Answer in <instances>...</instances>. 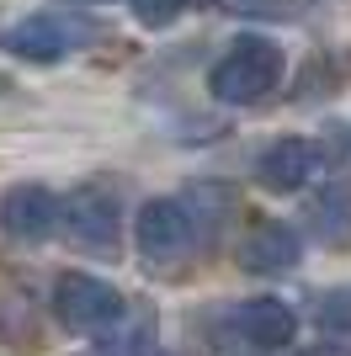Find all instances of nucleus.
Masks as SVG:
<instances>
[{
    "label": "nucleus",
    "instance_id": "f257e3e1",
    "mask_svg": "<svg viewBox=\"0 0 351 356\" xmlns=\"http://www.w3.org/2000/svg\"><path fill=\"white\" fill-rule=\"evenodd\" d=\"M282 86V48L266 38H234L213 70H208V90L224 106H256Z\"/></svg>",
    "mask_w": 351,
    "mask_h": 356
},
{
    "label": "nucleus",
    "instance_id": "f03ea898",
    "mask_svg": "<svg viewBox=\"0 0 351 356\" xmlns=\"http://www.w3.org/2000/svg\"><path fill=\"white\" fill-rule=\"evenodd\" d=\"M48 303H54V319L64 330H75V335H102V330H112L128 314L123 293L112 282H102V277H86V271H64L54 282Z\"/></svg>",
    "mask_w": 351,
    "mask_h": 356
},
{
    "label": "nucleus",
    "instance_id": "7ed1b4c3",
    "mask_svg": "<svg viewBox=\"0 0 351 356\" xmlns=\"http://www.w3.org/2000/svg\"><path fill=\"white\" fill-rule=\"evenodd\" d=\"M58 229L70 234V245L80 250H96V255H112L117 250V234H123V202L107 181H86L64 197V218Z\"/></svg>",
    "mask_w": 351,
    "mask_h": 356
},
{
    "label": "nucleus",
    "instance_id": "20e7f679",
    "mask_svg": "<svg viewBox=\"0 0 351 356\" xmlns=\"http://www.w3.org/2000/svg\"><path fill=\"white\" fill-rule=\"evenodd\" d=\"M96 27L80 22V16H58V11H38V16H22L0 32V48L11 59H27V64H54L64 54H75L80 43H91Z\"/></svg>",
    "mask_w": 351,
    "mask_h": 356
},
{
    "label": "nucleus",
    "instance_id": "39448f33",
    "mask_svg": "<svg viewBox=\"0 0 351 356\" xmlns=\"http://www.w3.org/2000/svg\"><path fill=\"white\" fill-rule=\"evenodd\" d=\"M192 229H197V223H192L187 202L155 197V202H144L139 218H133V245H139V255H144L149 266H176V261L192 250Z\"/></svg>",
    "mask_w": 351,
    "mask_h": 356
},
{
    "label": "nucleus",
    "instance_id": "423d86ee",
    "mask_svg": "<svg viewBox=\"0 0 351 356\" xmlns=\"http://www.w3.org/2000/svg\"><path fill=\"white\" fill-rule=\"evenodd\" d=\"M58 218H64V202H58L48 186H38V181H16V186H6V197H0V234L16 239V245L48 239L58 229Z\"/></svg>",
    "mask_w": 351,
    "mask_h": 356
},
{
    "label": "nucleus",
    "instance_id": "0eeeda50",
    "mask_svg": "<svg viewBox=\"0 0 351 356\" xmlns=\"http://www.w3.org/2000/svg\"><path fill=\"white\" fill-rule=\"evenodd\" d=\"M234 261H240V271H250V277H282V271H292L298 261H304V239H298L292 223L261 218V223H250V229H245Z\"/></svg>",
    "mask_w": 351,
    "mask_h": 356
},
{
    "label": "nucleus",
    "instance_id": "6e6552de",
    "mask_svg": "<svg viewBox=\"0 0 351 356\" xmlns=\"http://www.w3.org/2000/svg\"><path fill=\"white\" fill-rule=\"evenodd\" d=\"M309 176H320V144H309V138H277L256 160V181L266 192H298L309 186Z\"/></svg>",
    "mask_w": 351,
    "mask_h": 356
},
{
    "label": "nucleus",
    "instance_id": "1a4fd4ad",
    "mask_svg": "<svg viewBox=\"0 0 351 356\" xmlns=\"http://www.w3.org/2000/svg\"><path fill=\"white\" fill-rule=\"evenodd\" d=\"M304 223H309V234L320 239L325 250L351 245V181H346V176L325 181L320 192L304 202Z\"/></svg>",
    "mask_w": 351,
    "mask_h": 356
},
{
    "label": "nucleus",
    "instance_id": "9d476101",
    "mask_svg": "<svg viewBox=\"0 0 351 356\" xmlns=\"http://www.w3.org/2000/svg\"><path fill=\"white\" fill-rule=\"evenodd\" d=\"M234 330L245 335V346L272 351V346H288L292 335H298V314H292L282 298H250L245 309L234 314Z\"/></svg>",
    "mask_w": 351,
    "mask_h": 356
},
{
    "label": "nucleus",
    "instance_id": "9b49d317",
    "mask_svg": "<svg viewBox=\"0 0 351 356\" xmlns=\"http://www.w3.org/2000/svg\"><path fill=\"white\" fill-rule=\"evenodd\" d=\"M155 346V319L149 314H139V319H117L112 330H102V351H117V356H139V351H149Z\"/></svg>",
    "mask_w": 351,
    "mask_h": 356
},
{
    "label": "nucleus",
    "instance_id": "f8f14e48",
    "mask_svg": "<svg viewBox=\"0 0 351 356\" xmlns=\"http://www.w3.org/2000/svg\"><path fill=\"white\" fill-rule=\"evenodd\" d=\"M234 11L245 22H298L304 0H234Z\"/></svg>",
    "mask_w": 351,
    "mask_h": 356
},
{
    "label": "nucleus",
    "instance_id": "ddd939ff",
    "mask_svg": "<svg viewBox=\"0 0 351 356\" xmlns=\"http://www.w3.org/2000/svg\"><path fill=\"white\" fill-rule=\"evenodd\" d=\"M128 6H133V16H139L144 27H171L187 0H128Z\"/></svg>",
    "mask_w": 351,
    "mask_h": 356
},
{
    "label": "nucleus",
    "instance_id": "4468645a",
    "mask_svg": "<svg viewBox=\"0 0 351 356\" xmlns=\"http://www.w3.org/2000/svg\"><path fill=\"white\" fill-rule=\"evenodd\" d=\"M320 325L351 330V287H336V293H325V298H320Z\"/></svg>",
    "mask_w": 351,
    "mask_h": 356
},
{
    "label": "nucleus",
    "instance_id": "2eb2a0df",
    "mask_svg": "<svg viewBox=\"0 0 351 356\" xmlns=\"http://www.w3.org/2000/svg\"><path fill=\"white\" fill-rule=\"evenodd\" d=\"M304 356H341V346H314V351H304Z\"/></svg>",
    "mask_w": 351,
    "mask_h": 356
},
{
    "label": "nucleus",
    "instance_id": "dca6fc26",
    "mask_svg": "<svg viewBox=\"0 0 351 356\" xmlns=\"http://www.w3.org/2000/svg\"><path fill=\"white\" fill-rule=\"evenodd\" d=\"M0 90H11V74H0Z\"/></svg>",
    "mask_w": 351,
    "mask_h": 356
},
{
    "label": "nucleus",
    "instance_id": "f3484780",
    "mask_svg": "<svg viewBox=\"0 0 351 356\" xmlns=\"http://www.w3.org/2000/svg\"><path fill=\"white\" fill-rule=\"evenodd\" d=\"M197 6H219V0H197Z\"/></svg>",
    "mask_w": 351,
    "mask_h": 356
},
{
    "label": "nucleus",
    "instance_id": "a211bd4d",
    "mask_svg": "<svg viewBox=\"0 0 351 356\" xmlns=\"http://www.w3.org/2000/svg\"><path fill=\"white\" fill-rule=\"evenodd\" d=\"M75 6H91V0H75Z\"/></svg>",
    "mask_w": 351,
    "mask_h": 356
}]
</instances>
